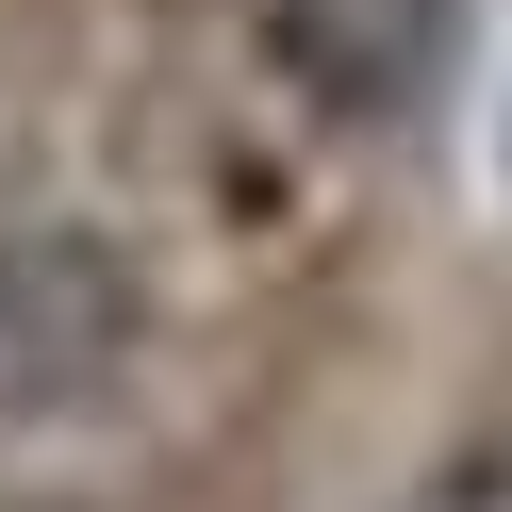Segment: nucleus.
<instances>
[{
	"label": "nucleus",
	"instance_id": "1",
	"mask_svg": "<svg viewBox=\"0 0 512 512\" xmlns=\"http://www.w3.org/2000/svg\"><path fill=\"white\" fill-rule=\"evenodd\" d=\"M133 364V281L100 232H0V413H67Z\"/></svg>",
	"mask_w": 512,
	"mask_h": 512
},
{
	"label": "nucleus",
	"instance_id": "2",
	"mask_svg": "<svg viewBox=\"0 0 512 512\" xmlns=\"http://www.w3.org/2000/svg\"><path fill=\"white\" fill-rule=\"evenodd\" d=\"M413 512H512V463H446V479H430Z\"/></svg>",
	"mask_w": 512,
	"mask_h": 512
}]
</instances>
